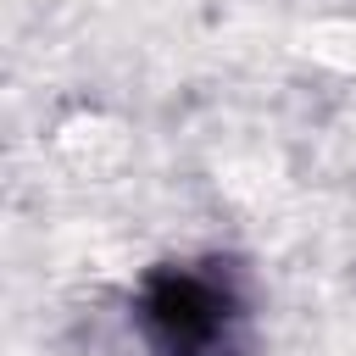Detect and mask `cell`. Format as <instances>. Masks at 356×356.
Segmentation results:
<instances>
[{
  "instance_id": "obj_1",
  "label": "cell",
  "mask_w": 356,
  "mask_h": 356,
  "mask_svg": "<svg viewBox=\"0 0 356 356\" xmlns=\"http://www.w3.org/2000/svg\"><path fill=\"white\" fill-rule=\"evenodd\" d=\"M145 328L167 356H217L228 334V306L206 278L189 273H161L145 289Z\"/></svg>"
}]
</instances>
